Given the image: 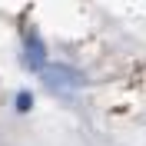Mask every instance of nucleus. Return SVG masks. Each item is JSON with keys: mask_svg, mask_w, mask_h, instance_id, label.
I'll use <instances>...</instances> for the list:
<instances>
[{"mask_svg": "<svg viewBox=\"0 0 146 146\" xmlns=\"http://www.w3.org/2000/svg\"><path fill=\"white\" fill-rule=\"evenodd\" d=\"M23 60H27V66L36 70V73L46 66V46H43L40 36H27V40H23Z\"/></svg>", "mask_w": 146, "mask_h": 146, "instance_id": "2", "label": "nucleus"}, {"mask_svg": "<svg viewBox=\"0 0 146 146\" xmlns=\"http://www.w3.org/2000/svg\"><path fill=\"white\" fill-rule=\"evenodd\" d=\"M30 106H33V96H30V93H20L17 96V110L23 113V110H30Z\"/></svg>", "mask_w": 146, "mask_h": 146, "instance_id": "3", "label": "nucleus"}, {"mask_svg": "<svg viewBox=\"0 0 146 146\" xmlns=\"http://www.w3.org/2000/svg\"><path fill=\"white\" fill-rule=\"evenodd\" d=\"M40 80H43L50 90L70 93V90H76V86H83V73L73 70V66H66V63H46L43 70H40Z\"/></svg>", "mask_w": 146, "mask_h": 146, "instance_id": "1", "label": "nucleus"}]
</instances>
